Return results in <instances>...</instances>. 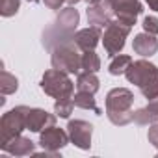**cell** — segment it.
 <instances>
[{
  "label": "cell",
  "mask_w": 158,
  "mask_h": 158,
  "mask_svg": "<svg viewBox=\"0 0 158 158\" xmlns=\"http://www.w3.org/2000/svg\"><path fill=\"white\" fill-rule=\"evenodd\" d=\"M127 80L141 91L145 99H154L158 97V67L147 60H138L132 61L125 73Z\"/></svg>",
  "instance_id": "obj_1"
},
{
  "label": "cell",
  "mask_w": 158,
  "mask_h": 158,
  "mask_svg": "<svg viewBox=\"0 0 158 158\" xmlns=\"http://www.w3.org/2000/svg\"><path fill=\"white\" fill-rule=\"evenodd\" d=\"M134 95L127 88H114L106 95V115L115 127H125L134 121Z\"/></svg>",
  "instance_id": "obj_2"
},
{
  "label": "cell",
  "mask_w": 158,
  "mask_h": 158,
  "mask_svg": "<svg viewBox=\"0 0 158 158\" xmlns=\"http://www.w3.org/2000/svg\"><path fill=\"white\" fill-rule=\"evenodd\" d=\"M78 23H80V13H78V10H74L73 6L61 10L60 15L54 21V26L48 28L45 37H43L45 45L48 48H54L60 43L73 41V35H74V30H76Z\"/></svg>",
  "instance_id": "obj_3"
},
{
  "label": "cell",
  "mask_w": 158,
  "mask_h": 158,
  "mask_svg": "<svg viewBox=\"0 0 158 158\" xmlns=\"http://www.w3.org/2000/svg\"><path fill=\"white\" fill-rule=\"evenodd\" d=\"M50 63L54 69L65 71L69 74H78L82 69V54L80 48L76 47L74 41H65L60 43L52 48V56H50Z\"/></svg>",
  "instance_id": "obj_4"
},
{
  "label": "cell",
  "mask_w": 158,
  "mask_h": 158,
  "mask_svg": "<svg viewBox=\"0 0 158 158\" xmlns=\"http://www.w3.org/2000/svg\"><path fill=\"white\" fill-rule=\"evenodd\" d=\"M41 89L52 99H73L74 82L69 78V73L60 69H48L41 78Z\"/></svg>",
  "instance_id": "obj_5"
},
{
  "label": "cell",
  "mask_w": 158,
  "mask_h": 158,
  "mask_svg": "<svg viewBox=\"0 0 158 158\" xmlns=\"http://www.w3.org/2000/svg\"><path fill=\"white\" fill-rule=\"evenodd\" d=\"M26 108L28 106H17L10 112H6L0 119V145L8 143L15 136H21L23 130H26Z\"/></svg>",
  "instance_id": "obj_6"
},
{
  "label": "cell",
  "mask_w": 158,
  "mask_h": 158,
  "mask_svg": "<svg viewBox=\"0 0 158 158\" xmlns=\"http://www.w3.org/2000/svg\"><path fill=\"white\" fill-rule=\"evenodd\" d=\"M130 30H132V26L123 24V23H119L117 19L112 21V23L104 28L102 45H104V50H106V54H108L110 58L117 56V54L123 50L125 41H127V37L130 35Z\"/></svg>",
  "instance_id": "obj_7"
},
{
  "label": "cell",
  "mask_w": 158,
  "mask_h": 158,
  "mask_svg": "<svg viewBox=\"0 0 158 158\" xmlns=\"http://www.w3.org/2000/svg\"><path fill=\"white\" fill-rule=\"evenodd\" d=\"M67 132L71 138V143H74L78 149L89 151L91 149V136H93V125L84 119H74L69 121Z\"/></svg>",
  "instance_id": "obj_8"
},
{
  "label": "cell",
  "mask_w": 158,
  "mask_h": 158,
  "mask_svg": "<svg viewBox=\"0 0 158 158\" xmlns=\"http://www.w3.org/2000/svg\"><path fill=\"white\" fill-rule=\"evenodd\" d=\"M112 8H114L115 19L128 26H134L138 17L143 11V6L139 0H112Z\"/></svg>",
  "instance_id": "obj_9"
},
{
  "label": "cell",
  "mask_w": 158,
  "mask_h": 158,
  "mask_svg": "<svg viewBox=\"0 0 158 158\" xmlns=\"http://www.w3.org/2000/svg\"><path fill=\"white\" fill-rule=\"evenodd\" d=\"M69 141H71L69 132H65L63 128H58L54 125L47 127L43 132H39V145H41L43 151H48V152L61 151Z\"/></svg>",
  "instance_id": "obj_10"
},
{
  "label": "cell",
  "mask_w": 158,
  "mask_h": 158,
  "mask_svg": "<svg viewBox=\"0 0 158 158\" xmlns=\"http://www.w3.org/2000/svg\"><path fill=\"white\" fill-rule=\"evenodd\" d=\"M114 8H112V0H99L95 4H89L88 8V23L97 28H106L112 23Z\"/></svg>",
  "instance_id": "obj_11"
},
{
  "label": "cell",
  "mask_w": 158,
  "mask_h": 158,
  "mask_svg": "<svg viewBox=\"0 0 158 158\" xmlns=\"http://www.w3.org/2000/svg\"><path fill=\"white\" fill-rule=\"evenodd\" d=\"M56 114H48L41 108H26V130L30 132H43L47 127L56 123Z\"/></svg>",
  "instance_id": "obj_12"
},
{
  "label": "cell",
  "mask_w": 158,
  "mask_h": 158,
  "mask_svg": "<svg viewBox=\"0 0 158 158\" xmlns=\"http://www.w3.org/2000/svg\"><path fill=\"white\" fill-rule=\"evenodd\" d=\"M101 39H102V28H97V26H88L84 30H78L73 35V41L76 43V47L82 52L95 50V47L99 45Z\"/></svg>",
  "instance_id": "obj_13"
},
{
  "label": "cell",
  "mask_w": 158,
  "mask_h": 158,
  "mask_svg": "<svg viewBox=\"0 0 158 158\" xmlns=\"http://www.w3.org/2000/svg\"><path fill=\"white\" fill-rule=\"evenodd\" d=\"M4 152H10L13 156H28V154H34L35 152V145L30 138H24L23 134L21 136H15L13 139H10L8 143H2L0 145Z\"/></svg>",
  "instance_id": "obj_14"
},
{
  "label": "cell",
  "mask_w": 158,
  "mask_h": 158,
  "mask_svg": "<svg viewBox=\"0 0 158 158\" xmlns=\"http://www.w3.org/2000/svg\"><path fill=\"white\" fill-rule=\"evenodd\" d=\"M132 48H134L136 54H139L143 58H151L158 50V39H156V35L147 34V32L138 34L132 41Z\"/></svg>",
  "instance_id": "obj_15"
},
{
  "label": "cell",
  "mask_w": 158,
  "mask_h": 158,
  "mask_svg": "<svg viewBox=\"0 0 158 158\" xmlns=\"http://www.w3.org/2000/svg\"><path fill=\"white\" fill-rule=\"evenodd\" d=\"M134 121L138 125H152L158 121V97L151 99L147 106L134 112Z\"/></svg>",
  "instance_id": "obj_16"
},
{
  "label": "cell",
  "mask_w": 158,
  "mask_h": 158,
  "mask_svg": "<svg viewBox=\"0 0 158 158\" xmlns=\"http://www.w3.org/2000/svg\"><path fill=\"white\" fill-rule=\"evenodd\" d=\"M101 88V82H99V78L95 76V73H78L76 76V89L78 91H88V93H97Z\"/></svg>",
  "instance_id": "obj_17"
},
{
  "label": "cell",
  "mask_w": 158,
  "mask_h": 158,
  "mask_svg": "<svg viewBox=\"0 0 158 158\" xmlns=\"http://www.w3.org/2000/svg\"><path fill=\"white\" fill-rule=\"evenodd\" d=\"M73 102H74V106H76V108H82V110H93L97 115H102V110L97 106L93 93H88V91H78V93L73 97Z\"/></svg>",
  "instance_id": "obj_18"
},
{
  "label": "cell",
  "mask_w": 158,
  "mask_h": 158,
  "mask_svg": "<svg viewBox=\"0 0 158 158\" xmlns=\"http://www.w3.org/2000/svg\"><path fill=\"white\" fill-rule=\"evenodd\" d=\"M130 63H132V58H130L128 54H117V56L112 58V61H110V65H108V73H110L112 76L125 74Z\"/></svg>",
  "instance_id": "obj_19"
},
{
  "label": "cell",
  "mask_w": 158,
  "mask_h": 158,
  "mask_svg": "<svg viewBox=\"0 0 158 158\" xmlns=\"http://www.w3.org/2000/svg\"><path fill=\"white\" fill-rule=\"evenodd\" d=\"M17 88H19V80L11 73L2 69V73H0V91H2V95H11L17 91Z\"/></svg>",
  "instance_id": "obj_20"
},
{
  "label": "cell",
  "mask_w": 158,
  "mask_h": 158,
  "mask_svg": "<svg viewBox=\"0 0 158 158\" xmlns=\"http://www.w3.org/2000/svg\"><path fill=\"white\" fill-rule=\"evenodd\" d=\"M82 69L88 71V73L101 71V58L95 54V50H86L82 54Z\"/></svg>",
  "instance_id": "obj_21"
},
{
  "label": "cell",
  "mask_w": 158,
  "mask_h": 158,
  "mask_svg": "<svg viewBox=\"0 0 158 158\" xmlns=\"http://www.w3.org/2000/svg\"><path fill=\"white\" fill-rule=\"evenodd\" d=\"M73 108H74L73 99H58L54 104V114L61 119H69V115L73 114Z\"/></svg>",
  "instance_id": "obj_22"
},
{
  "label": "cell",
  "mask_w": 158,
  "mask_h": 158,
  "mask_svg": "<svg viewBox=\"0 0 158 158\" xmlns=\"http://www.w3.org/2000/svg\"><path fill=\"white\" fill-rule=\"evenodd\" d=\"M21 8V0H0V15L13 17Z\"/></svg>",
  "instance_id": "obj_23"
},
{
  "label": "cell",
  "mask_w": 158,
  "mask_h": 158,
  "mask_svg": "<svg viewBox=\"0 0 158 158\" xmlns=\"http://www.w3.org/2000/svg\"><path fill=\"white\" fill-rule=\"evenodd\" d=\"M143 30L147 34H152V35H158V17H152V15H147L143 19Z\"/></svg>",
  "instance_id": "obj_24"
},
{
  "label": "cell",
  "mask_w": 158,
  "mask_h": 158,
  "mask_svg": "<svg viewBox=\"0 0 158 158\" xmlns=\"http://www.w3.org/2000/svg\"><path fill=\"white\" fill-rule=\"evenodd\" d=\"M63 2H67V0H43V4H45L48 10H60Z\"/></svg>",
  "instance_id": "obj_25"
},
{
  "label": "cell",
  "mask_w": 158,
  "mask_h": 158,
  "mask_svg": "<svg viewBox=\"0 0 158 158\" xmlns=\"http://www.w3.org/2000/svg\"><path fill=\"white\" fill-rule=\"evenodd\" d=\"M145 2H147L149 10H152V11H158V0H145Z\"/></svg>",
  "instance_id": "obj_26"
},
{
  "label": "cell",
  "mask_w": 158,
  "mask_h": 158,
  "mask_svg": "<svg viewBox=\"0 0 158 158\" xmlns=\"http://www.w3.org/2000/svg\"><path fill=\"white\" fill-rule=\"evenodd\" d=\"M78 2H80V0H67L69 6H74V4H78Z\"/></svg>",
  "instance_id": "obj_27"
},
{
  "label": "cell",
  "mask_w": 158,
  "mask_h": 158,
  "mask_svg": "<svg viewBox=\"0 0 158 158\" xmlns=\"http://www.w3.org/2000/svg\"><path fill=\"white\" fill-rule=\"evenodd\" d=\"M88 4H95V2H99V0H86Z\"/></svg>",
  "instance_id": "obj_28"
},
{
  "label": "cell",
  "mask_w": 158,
  "mask_h": 158,
  "mask_svg": "<svg viewBox=\"0 0 158 158\" xmlns=\"http://www.w3.org/2000/svg\"><path fill=\"white\" fill-rule=\"evenodd\" d=\"M28 2H37V0H28Z\"/></svg>",
  "instance_id": "obj_29"
},
{
  "label": "cell",
  "mask_w": 158,
  "mask_h": 158,
  "mask_svg": "<svg viewBox=\"0 0 158 158\" xmlns=\"http://www.w3.org/2000/svg\"><path fill=\"white\" fill-rule=\"evenodd\" d=\"M156 149H158V145H156Z\"/></svg>",
  "instance_id": "obj_30"
},
{
  "label": "cell",
  "mask_w": 158,
  "mask_h": 158,
  "mask_svg": "<svg viewBox=\"0 0 158 158\" xmlns=\"http://www.w3.org/2000/svg\"><path fill=\"white\" fill-rule=\"evenodd\" d=\"M156 125H158V123H156Z\"/></svg>",
  "instance_id": "obj_31"
}]
</instances>
